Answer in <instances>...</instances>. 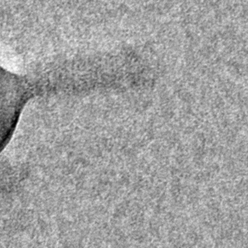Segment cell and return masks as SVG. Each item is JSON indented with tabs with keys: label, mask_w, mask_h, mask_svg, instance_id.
Segmentation results:
<instances>
[{
	"label": "cell",
	"mask_w": 248,
	"mask_h": 248,
	"mask_svg": "<svg viewBox=\"0 0 248 248\" xmlns=\"http://www.w3.org/2000/svg\"><path fill=\"white\" fill-rule=\"evenodd\" d=\"M33 95L26 79L0 66V153L11 140L22 112Z\"/></svg>",
	"instance_id": "6da1fadb"
}]
</instances>
